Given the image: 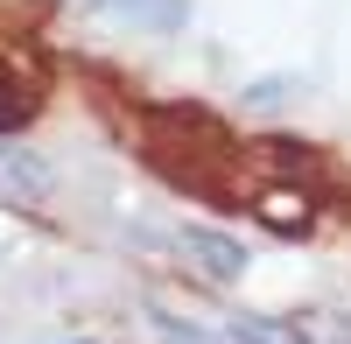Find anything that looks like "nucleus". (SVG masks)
I'll return each instance as SVG.
<instances>
[{
	"label": "nucleus",
	"mask_w": 351,
	"mask_h": 344,
	"mask_svg": "<svg viewBox=\"0 0 351 344\" xmlns=\"http://www.w3.org/2000/svg\"><path fill=\"white\" fill-rule=\"evenodd\" d=\"M84 8L120 28H141V36H183L190 28V0H84Z\"/></svg>",
	"instance_id": "f257e3e1"
},
{
	"label": "nucleus",
	"mask_w": 351,
	"mask_h": 344,
	"mask_svg": "<svg viewBox=\"0 0 351 344\" xmlns=\"http://www.w3.org/2000/svg\"><path fill=\"white\" fill-rule=\"evenodd\" d=\"M183 253L197 260L204 281H239L246 274V246L232 232H211V225H183Z\"/></svg>",
	"instance_id": "f03ea898"
},
{
	"label": "nucleus",
	"mask_w": 351,
	"mask_h": 344,
	"mask_svg": "<svg viewBox=\"0 0 351 344\" xmlns=\"http://www.w3.org/2000/svg\"><path fill=\"white\" fill-rule=\"evenodd\" d=\"M225 337L232 344H316L309 323H295V317H260V309H239Z\"/></svg>",
	"instance_id": "7ed1b4c3"
},
{
	"label": "nucleus",
	"mask_w": 351,
	"mask_h": 344,
	"mask_svg": "<svg viewBox=\"0 0 351 344\" xmlns=\"http://www.w3.org/2000/svg\"><path fill=\"white\" fill-rule=\"evenodd\" d=\"M0 190L8 197H43L49 190V162L28 148H0Z\"/></svg>",
	"instance_id": "20e7f679"
},
{
	"label": "nucleus",
	"mask_w": 351,
	"mask_h": 344,
	"mask_svg": "<svg viewBox=\"0 0 351 344\" xmlns=\"http://www.w3.org/2000/svg\"><path fill=\"white\" fill-rule=\"evenodd\" d=\"M148 323H155L162 344H232V337L204 330V323H190V317H176V309H162V302H148Z\"/></svg>",
	"instance_id": "39448f33"
},
{
	"label": "nucleus",
	"mask_w": 351,
	"mask_h": 344,
	"mask_svg": "<svg viewBox=\"0 0 351 344\" xmlns=\"http://www.w3.org/2000/svg\"><path fill=\"white\" fill-rule=\"evenodd\" d=\"M239 99H246L253 112H281V106H295V99H302V77H253Z\"/></svg>",
	"instance_id": "423d86ee"
},
{
	"label": "nucleus",
	"mask_w": 351,
	"mask_h": 344,
	"mask_svg": "<svg viewBox=\"0 0 351 344\" xmlns=\"http://www.w3.org/2000/svg\"><path fill=\"white\" fill-rule=\"evenodd\" d=\"M56 344H92V337H56Z\"/></svg>",
	"instance_id": "0eeeda50"
}]
</instances>
